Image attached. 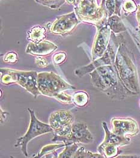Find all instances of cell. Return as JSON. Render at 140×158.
<instances>
[{
  "label": "cell",
  "instance_id": "7a4b0ae2",
  "mask_svg": "<svg viewBox=\"0 0 140 158\" xmlns=\"http://www.w3.org/2000/svg\"><path fill=\"white\" fill-rule=\"evenodd\" d=\"M123 41L118 48L114 65L125 85L129 90L138 94L140 86L137 68L132 53Z\"/></svg>",
  "mask_w": 140,
  "mask_h": 158
},
{
  "label": "cell",
  "instance_id": "d6986e66",
  "mask_svg": "<svg viewBox=\"0 0 140 158\" xmlns=\"http://www.w3.org/2000/svg\"><path fill=\"white\" fill-rule=\"evenodd\" d=\"M79 148V146L76 143H73L70 145H66L65 149L59 155L57 158H73L77 150Z\"/></svg>",
  "mask_w": 140,
  "mask_h": 158
},
{
  "label": "cell",
  "instance_id": "1f68e13d",
  "mask_svg": "<svg viewBox=\"0 0 140 158\" xmlns=\"http://www.w3.org/2000/svg\"></svg>",
  "mask_w": 140,
  "mask_h": 158
},
{
  "label": "cell",
  "instance_id": "8992f818",
  "mask_svg": "<svg viewBox=\"0 0 140 158\" xmlns=\"http://www.w3.org/2000/svg\"><path fill=\"white\" fill-rule=\"evenodd\" d=\"M123 40V37L121 34L116 35L115 33L112 31L111 33L109 45L104 56L94 60L92 63L75 70V75L81 78L85 74L92 72L100 66L114 64L118 48Z\"/></svg>",
  "mask_w": 140,
  "mask_h": 158
},
{
  "label": "cell",
  "instance_id": "83f0119b",
  "mask_svg": "<svg viewBox=\"0 0 140 158\" xmlns=\"http://www.w3.org/2000/svg\"><path fill=\"white\" fill-rule=\"evenodd\" d=\"M35 61H36V63L37 64V65L40 67H46L47 65V60H45L43 58L38 57L36 58Z\"/></svg>",
  "mask_w": 140,
  "mask_h": 158
},
{
  "label": "cell",
  "instance_id": "4dcf8cb0",
  "mask_svg": "<svg viewBox=\"0 0 140 158\" xmlns=\"http://www.w3.org/2000/svg\"><path fill=\"white\" fill-rule=\"evenodd\" d=\"M140 156H118V158H139Z\"/></svg>",
  "mask_w": 140,
  "mask_h": 158
},
{
  "label": "cell",
  "instance_id": "52a82bcc",
  "mask_svg": "<svg viewBox=\"0 0 140 158\" xmlns=\"http://www.w3.org/2000/svg\"><path fill=\"white\" fill-rule=\"evenodd\" d=\"M28 110L30 114V123L28 129L24 135L17 139L15 144V147H21L22 152L25 157L28 156L27 145L30 141L37 136L53 132L49 124L41 122L37 119L33 110L30 108H28Z\"/></svg>",
  "mask_w": 140,
  "mask_h": 158
},
{
  "label": "cell",
  "instance_id": "f1b7e54d",
  "mask_svg": "<svg viewBox=\"0 0 140 158\" xmlns=\"http://www.w3.org/2000/svg\"><path fill=\"white\" fill-rule=\"evenodd\" d=\"M137 21H138V28L140 29V6L138 7V11H137Z\"/></svg>",
  "mask_w": 140,
  "mask_h": 158
},
{
  "label": "cell",
  "instance_id": "9a60e30c",
  "mask_svg": "<svg viewBox=\"0 0 140 158\" xmlns=\"http://www.w3.org/2000/svg\"><path fill=\"white\" fill-rule=\"evenodd\" d=\"M46 29L43 27L35 26L28 31L27 39L33 43H39L46 38Z\"/></svg>",
  "mask_w": 140,
  "mask_h": 158
},
{
  "label": "cell",
  "instance_id": "6da1fadb",
  "mask_svg": "<svg viewBox=\"0 0 140 158\" xmlns=\"http://www.w3.org/2000/svg\"><path fill=\"white\" fill-rule=\"evenodd\" d=\"M89 75L94 87L112 99L122 101L136 95L125 85L114 64L100 66Z\"/></svg>",
  "mask_w": 140,
  "mask_h": 158
},
{
  "label": "cell",
  "instance_id": "7402d4cb",
  "mask_svg": "<svg viewBox=\"0 0 140 158\" xmlns=\"http://www.w3.org/2000/svg\"><path fill=\"white\" fill-rule=\"evenodd\" d=\"M123 7L126 15L135 12L137 10V6L133 0H126L123 4Z\"/></svg>",
  "mask_w": 140,
  "mask_h": 158
},
{
  "label": "cell",
  "instance_id": "5b68a950",
  "mask_svg": "<svg viewBox=\"0 0 140 158\" xmlns=\"http://www.w3.org/2000/svg\"><path fill=\"white\" fill-rule=\"evenodd\" d=\"M37 84L41 94L48 97L54 98L62 91L76 89L75 87L52 72L38 73Z\"/></svg>",
  "mask_w": 140,
  "mask_h": 158
},
{
  "label": "cell",
  "instance_id": "e0dca14e",
  "mask_svg": "<svg viewBox=\"0 0 140 158\" xmlns=\"http://www.w3.org/2000/svg\"><path fill=\"white\" fill-rule=\"evenodd\" d=\"M89 101L88 94L83 91H77L72 96V102L78 107L85 106Z\"/></svg>",
  "mask_w": 140,
  "mask_h": 158
},
{
  "label": "cell",
  "instance_id": "5bb4252c",
  "mask_svg": "<svg viewBox=\"0 0 140 158\" xmlns=\"http://www.w3.org/2000/svg\"><path fill=\"white\" fill-rule=\"evenodd\" d=\"M57 48V46L51 42L43 40L39 43L31 42L29 44L26 49V52L29 54L44 56L53 52Z\"/></svg>",
  "mask_w": 140,
  "mask_h": 158
},
{
  "label": "cell",
  "instance_id": "4316f807",
  "mask_svg": "<svg viewBox=\"0 0 140 158\" xmlns=\"http://www.w3.org/2000/svg\"><path fill=\"white\" fill-rule=\"evenodd\" d=\"M124 2V0H115L116 3V10H115V15L120 16V10L121 7Z\"/></svg>",
  "mask_w": 140,
  "mask_h": 158
},
{
  "label": "cell",
  "instance_id": "8fae6325",
  "mask_svg": "<svg viewBox=\"0 0 140 158\" xmlns=\"http://www.w3.org/2000/svg\"><path fill=\"white\" fill-rule=\"evenodd\" d=\"M80 21L75 12H72L57 17L49 30L53 34L67 35L72 33Z\"/></svg>",
  "mask_w": 140,
  "mask_h": 158
},
{
  "label": "cell",
  "instance_id": "484cf974",
  "mask_svg": "<svg viewBox=\"0 0 140 158\" xmlns=\"http://www.w3.org/2000/svg\"><path fill=\"white\" fill-rule=\"evenodd\" d=\"M66 55L64 52H59L53 56V61L55 64H60L62 63L66 59Z\"/></svg>",
  "mask_w": 140,
  "mask_h": 158
},
{
  "label": "cell",
  "instance_id": "3957f363",
  "mask_svg": "<svg viewBox=\"0 0 140 158\" xmlns=\"http://www.w3.org/2000/svg\"><path fill=\"white\" fill-rule=\"evenodd\" d=\"M74 9L80 21L95 25L97 29L106 25L108 15L105 0L101 5L97 0H76Z\"/></svg>",
  "mask_w": 140,
  "mask_h": 158
},
{
  "label": "cell",
  "instance_id": "d4e9b609",
  "mask_svg": "<svg viewBox=\"0 0 140 158\" xmlns=\"http://www.w3.org/2000/svg\"><path fill=\"white\" fill-rule=\"evenodd\" d=\"M3 60L6 63H15L18 60V57L16 52H10L7 53L3 58Z\"/></svg>",
  "mask_w": 140,
  "mask_h": 158
},
{
  "label": "cell",
  "instance_id": "603a6c76",
  "mask_svg": "<svg viewBox=\"0 0 140 158\" xmlns=\"http://www.w3.org/2000/svg\"><path fill=\"white\" fill-rule=\"evenodd\" d=\"M59 102H62L64 103H72V96L69 95L68 94L65 93L64 92L62 91L59 93L54 97Z\"/></svg>",
  "mask_w": 140,
  "mask_h": 158
},
{
  "label": "cell",
  "instance_id": "7c38bea8",
  "mask_svg": "<svg viewBox=\"0 0 140 158\" xmlns=\"http://www.w3.org/2000/svg\"><path fill=\"white\" fill-rule=\"evenodd\" d=\"M111 123L112 131L118 135H137L140 132L138 123L132 118H113Z\"/></svg>",
  "mask_w": 140,
  "mask_h": 158
},
{
  "label": "cell",
  "instance_id": "ac0fdd59",
  "mask_svg": "<svg viewBox=\"0 0 140 158\" xmlns=\"http://www.w3.org/2000/svg\"><path fill=\"white\" fill-rule=\"evenodd\" d=\"M104 158L100 153H94L90 151L86 150L84 147L79 148L75 153L73 158Z\"/></svg>",
  "mask_w": 140,
  "mask_h": 158
},
{
  "label": "cell",
  "instance_id": "f546056e",
  "mask_svg": "<svg viewBox=\"0 0 140 158\" xmlns=\"http://www.w3.org/2000/svg\"><path fill=\"white\" fill-rule=\"evenodd\" d=\"M66 2H67L69 4L75 6L76 4V0H66Z\"/></svg>",
  "mask_w": 140,
  "mask_h": 158
},
{
  "label": "cell",
  "instance_id": "cb8c5ba5",
  "mask_svg": "<svg viewBox=\"0 0 140 158\" xmlns=\"http://www.w3.org/2000/svg\"><path fill=\"white\" fill-rule=\"evenodd\" d=\"M105 7H106L109 17L113 16V14L115 13V10H116L115 0L105 1Z\"/></svg>",
  "mask_w": 140,
  "mask_h": 158
},
{
  "label": "cell",
  "instance_id": "277c9868",
  "mask_svg": "<svg viewBox=\"0 0 140 158\" xmlns=\"http://www.w3.org/2000/svg\"><path fill=\"white\" fill-rule=\"evenodd\" d=\"M38 73L35 71H22L9 69H1V82L4 85L18 84L35 98L41 95L38 89Z\"/></svg>",
  "mask_w": 140,
  "mask_h": 158
},
{
  "label": "cell",
  "instance_id": "ba28073f",
  "mask_svg": "<svg viewBox=\"0 0 140 158\" xmlns=\"http://www.w3.org/2000/svg\"><path fill=\"white\" fill-rule=\"evenodd\" d=\"M102 126L105 131V139L97 147V151L104 158L117 157L119 154L118 147L129 144L130 139L127 136L118 135L110 131L105 122H102Z\"/></svg>",
  "mask_w": 140,
  "mask_h": 158
},
{
  "label": "cell",
  "instance_id": "44dd1931",
  "mask_svg": "<svg viewBox=\"0 0 140 158\" xmlns=\"http://www.w3.org/2000/svg\"><path fill=\"white\" fill-rule=\"evenodd\" d=\"M36 2L52 9H57L64 4L66 0H35Z\"/></svg>",
  "mask_w": 140,
  "mask_h": 158
},
{
  "label": "cell",
  "instance_id": "2e32d148",
  "mask_svg": "<svg viewBox=\"0 0 140 158\" xmlns=\"http://www.w3.org/2000/svg\"><path fill=\"white\" fill-rule=\"evenodd\" d=\"M106 25L115 34H120L126 30V28L122 22L120 17L117 15L109 17Z\"/></svg>",
  "mask_w": 140,
  "mask_h": 158
},
{
  "label": "cell",
  "instance_id": "ffe728a7",
  "mask_svg": "<svg viewBox=\"0 0 140 158\" xmlns=\"http://www.w3.org/2000/svg\"><path fill=\"white\" fill-rule=\"evenodd\" d=\"M66 145L63 143L60 144H48L42 148L38 155L36 156L37 158H42L45 155H47L51 153H53L57 149L60 148L64 147Z\"/></svg>",
  "mask_w": 140,
  "mask_h": 158
},
{
  "label": "cell",
  "instance_id": "9c48e42d",
  "mask_svg": "<svg viewBox=\"0 0 140 158\" xmlns=\"http://www.w3.org/2000/svg\"><path fill=\"white\" fill-rule=\"evenodd\" d=\"M93 141V136L89 131L87 124L83 122H76L72 124L69 133L66 136L54 135L52 141L62 142L66 146L73 143L89 144Z\"/></svg>",
  "mask_w": 140,
  "mask_h": 158
},
{
  "label": "cell",
  "instance_id": "4fadbf2b",
  "mask_svg": "<svg viewBox=\"0 0 140 158\" xmlns=\"http://www.w3.org/2000/svg\"><path fill=\"white\" fill-rule=\"evenodd\" d=\"M111 30L106 25L98 29L92 49V58L94 61L104 56L109 45Z\"/></svg>",
  "mask_w": 140,
  "mask_h": 158
},
{
  "label": "cell",
  "instance_id": "30bf717a",
  "mask_svg": "<svg viewBox=\"0 0 140 158\" xmlns=\"http://www.w3.org/2000/svg\"><path fill=\"white\" fill-rule=\"evenodd\" d=\"M74 123V116L68 110H61L52 113L49 118V124L54 135H67Z\"/></svg>",
  "mask_w": 140,
  "mask_h": 158
}]
</instances>
